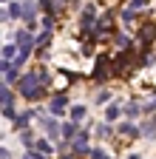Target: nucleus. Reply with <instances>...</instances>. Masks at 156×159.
I'll list each match as a JSON object with an SVG mask.
<instances>
[{
  "label": "nucleus",
  "instance_id": "obj_8",
  "mask_svg": "<svg viewBox=\"0 0 156 159\" xmlns=\"http://www.w3.org/2000/svg\"><path fill=\"white\" fill-rule=\"evenodd\" d=\"M82 116H85V108H82V105H74V108H71V119H74L77 125H80V119H82Z\"/></svg>",
  "mask_w": 156,
  "mask_h": 159
},
{
  "label": "nucleus",
  "instance_id": "obj_24",
  "mask_svg": "<svg viewBox=\"0 0 156 159\" xmlns=\"http://www.w3.org/2000/svg\"><path fill=\"white\" fill-rule=\"evenodd\" d=\"M3 3H9V0H3Z\"/></svg>",
  "mask_w": 156,
  "mask_h": 159
},
{
  "label": "nucleus",
  "instance_id": "obj_13",
  "mask_svg": "<svg viewBox=\"0 0 156 159\" xmlns=\"http://www.w3.org/2000/svg\"><path fill=\"white\" fill-rule=\"evenodd\" d=\"M37 148H40L43 153H51V151H54V148L48 145V139H37Z\"/></svg>",
  "mask_w": 156,
  "mask_h": 159
},
{
  "label": "nucleus",
  "instance_id": "obj_20",
  "mask_svg": "<svg viewBox=\"0 0 156 159\" xmlns=\"http://www.w3.org/2000/svg\"><path fill=\"white\" fill-rule=\"evenodd\" d=\"M116 43H119V46H125V48H131V40H128L125 34H116Z\"/></svg>",
  "mask_w": 156,
  "mask_h": 159
},
{
  "label": "nucleus",
  "instance_id": "obj_4",
  "mask_svg": "<svg viewBox=\"0 0 156 159\" xmlns=\"http://www.w3.org/2000/svg\"><path fill=\"white\" fill-rule=\"evenodd\" d=\"M40 125H43V128L48 131V136H60V134H63V128L57 125L54 119H48V116H46V119H40Z\"/></svg>",
  "mask_w": 156,
  "mask_h": 159
},
{
  "label": "nucleus",
  "instance_id": "obj_18",
  "mask_svg": "<svg viewBox=\"0 0 156 159\" xmlns=\"http://www.w3.org/2000/svg\"><path fill=\"white\" fill-rule=\"evenodd\" d=\"M74 125H77V122H71V125H63V136H65V139H71V136H74Z\"/></svg>",
  "mask_w": 156,
  "mask_h": 159
},
{
  "label": "nucleus",
  "instance_id": "obj_22",
  "mask_svg": "<svg viewBox=\"0 0 156 159\" xmlns=\"http://www.w3.org/2000/svg\"><path fill=\"white\" fill-rule=\"evenodd\" d=\"M91 156H94V159H105V151H100V148H96V151H91Z\"/></svg>",
  "mask_w": 156,
  "mask_h": 159
},
{
  "label": "nucleus",
  "instance_id": "obj_10",
  "mask_svg": "<svg viewBox=\"0 0 156 159\" xmlns=\"http://www.w3.org/2000/svg\"><path fill=\"white\" fill-rule=\"evenodd\" d=\"M122 134H128L131 139H133V136H139V131H136V125H133V122H125V125H122Z\"/></svg>",
  "mask_w": 156,
  "mask_h": 159
},
{
  "label": "nucleus",
  "instance_id": "obj_9",
  "mask_svg": "<svg viewBox=\"0 0 156 159\" xmlns=\"http://www.w3.org/2000/svg\"><path fill=\"white\" fill-rule=\"evenodd\" d=\"M142 131H145L148 136H153V134H156V116H150V119H148V122H145V128H142Z\"/></svg>",
  "mask_w": 156,
  "mask_h": 159
},
{
  "label": "nucleus",
  "instance_id": "obj_15",
  "mask_svg": "<svg viewBox=\"0 0 156 159\" xmlns=\"http://www.w3.org/2000/svg\"><path fill=\"white\" fill-rule=\"evenodd\" d=\"M94 99H96V102L102 105V102H108V99H111V91H100V94H96Z\"/></svg>",
  "mask_w": 156,
  "mask_h": 159
},
{
  "label": "nucleus",
  "instance_id": "obj_19",
  "mask_svg": "<svg viewBox=\"0 0 156 159\" xmlns=\"http://www.w3.org/2000/svg\"><path fill=\"white\" fill-rule=\"evenodd\" d=\"M96 136H111V128L108 125H96Z\"/></svg>",
  "mask_w": 156,
  "mask_h": 159
},
{
  "label": "nucleus",
  "instance_id": "obj_2",
  "mask_svg": "<svg viewBox=\"0 0 156 159\" xmlns=\"http://www.w3.org/2000/svg\"><path fill=\"white\" fill-rule=\"evenodd\" d=\"M71 142H74V153H91V151H88V136H85V134L74 136Z\"/></svg>",
  "mask_w": 156,
  "mask_h": 159
},
{
  "label": "nucleus",
  "instance_id": "obj_1",
  "mask_svg": "<svg viewBox=\"0 0 156 159\" xmlns=\"http://www.w3.org/2000/svg\"><path fill=\"white\" fill-rule=\"evenodd\" d=\"M111 74H114V66H108V60L100 57V60H96V68H94V80H96V83H102V80H108Z\"/></svg>",
  "mask_w": 156,
  "mask_h": 159
},
{
  "label": "nucleus",
  "instance_id": "obj_12",
  "mask_svg": "<svg viewBox=\"0 0 156 159\" xmlns=\"http://www.w3.org/2000/svg\"><path fill=\"white\" fill-rule=\"evenodd\" d=\"M0 99H3V105H11V91H9V85H3V91H0Z\"/></svg>",
  "mask_w": 156,
  "mask_h": 159
},
{
  "label": "nucleus",
  "instance_id": "obj_16",
  "mask_svg": "<svg viewBox=\"0 0 156 159\" xmlns=\"http://www.w3.org/2000/svg\"><path fill=\"white\" fill-rule=\"evenodd\" d=\"M105 116H108V119H111V122H114V119H116V116H119V105H111Z\"/></svg>",
  "mask_w": 156,
  "mask_h": 159
},
{
  "label": "nucleus",
  "instance_id": "obj_21",
  "mask_svg": "<svg viewBox=\"0 0 156 159\" xmlns=\"http://www.w3.org/2000/svg\"><path fill=\"white\" fill-rule=\"evenodd\" d=\"M131 9H145V0H131Z\"/></svg>",
  "mask_w": 156,
  "mask_h": 159
},
{
  "label": "nucleus",
  "instance_id": "obj_5",
  "mask_svg": "<svg viewBox=\"0 0 156 159\" xmlns=\"http://www.w3.org/2000/svg\"><path fill=\"white\" fill-rule=\"evenodd\" d=\"M156 37V26H150V23H145L142 29H139V40L142 43H150V40Z\"/></svg>",
  "mask_w": 156,
  "mask_h": 159
},
{
  "label": "nucleus",
  "instance_id": "obj_14",
  "mask_svg": "<svg viewBox=\"0 0 156 159\" xmlns=\"http://www.w3.org/2000/svg\"><path fill=\"white\" fill-rule=\"evenodd\" d=\"M136 114H139V105H136V102L125 105V116H136Z\"/></svg>",
  "mask_w": 156,
  "mask_h": 159
},
{
  "label": "nucleus",
  "instance_id": "obj_11",
  "mask_svg": "<svg viewBox=\"0 0 156 159\" xmlns=\"http://www.w3.org/2000/svg\"><path fill=\"white\" fill-rule=\"evenodd\" d=\"M29 119H31V114H20V116H14V128H26Z\"/></svg>",
  "mask_w": 156,
  "mask_h": 159
},
{
  "label": "nucleus",
  "instance_id": "obj_17",
  "mask_svg": "<svg viewBox=\"0 0 156 159\" xmlns=\"http://www.w3.org/2000/svg\"><path fill=\"white\" fill-rule=\"evenodd\" d=\"M3 116H6V119H14V116H17V114H14V105H3Z\"/></svg>",
  "mask_w": 156,
  "mask_h": 159
},
{
  "label": "nucleus",
  "instance_id": "obj_6",
  "mask_svg": "<svg viewBox=\"0 0 156 159\" xmlns=\"http://www.w3.org/2000/svg\"><path fill=\"white\" fill-rule=\"evenodd\" d=\"M3 77H6V83H14L17 80V66H11L9 60H3Z\"/></svg>",
  "mask_w": 156,
  "mask_h": 159
},
{
  "label": "nucleus",
  "instance_id": "obj_7",
  "mask_svg": "<svg viewBox=\"0 0 156 159\" xmlns=\"http://www.w3.org/2000/svg\"><path fill=\"white\" fill-rule=\"evenodd\" d=\"M17 54H20V48H17L14 43L3 46V60H17Z\"/></svg>",
  "mask_w": 156,
  "mask_h": 159
},
{
  "label": "nucleus",
  "instance_id": "obj_3",
  "mask_svg": "<svg viewBox=\"0 0 156 159\" xmlns=\"http://www.w3.org/2000/svg\"><path fill=\"white\" fill-rule=\"evenodd\" d=\"M65 105H68V97H65V94H57V97L51 99V111H54V114H63Z\"/></svg>",
  "mask_w": 156,
  "mask_h": 159
},
{
  "label": "nucleus",
  "instance_id": "obj_23",
  "mask_svg": "<svg viewBox=\"0 0 156 159\" xmlns=\"http://www.w3.org/2000/svg\"><path fill=\"white\" fill-rule=\"evenodd\" d=\"M40 6H43L46 11H54V6H51V0H40Z\"/></svg>",
  "mask_w": 156,
  "mask_h": 159
}]
</instances>
